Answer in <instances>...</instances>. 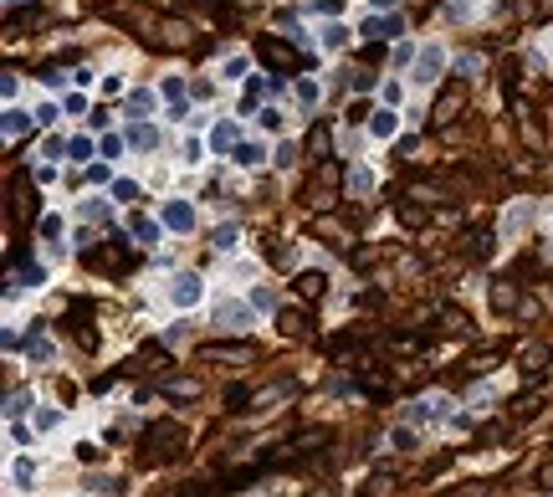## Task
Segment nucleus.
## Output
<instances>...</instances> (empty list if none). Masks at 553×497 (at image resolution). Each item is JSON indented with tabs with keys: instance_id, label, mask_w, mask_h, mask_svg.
<instances>
[{
	"instance_id": "f257e3e1",
	"label": "nucleus",
	"mask_w": 553,
	"mask_h": 497,
	"mask_svg": "<svg viewBox=\"0 0 553 497\" xmlns=\"http://www.w3.org/2000/svg\"><path fill=\"white\" fill-rule=\"evenodd\" d=\"M184 446H190V430H184L179 421H154L149 430H143L139 462L143 467H164V462H175V456H184Z\"/></svg>"
},
{
	"instance_id": "f03ea898",
	"label": "nucleus",
	"mask_w": 553,
	"mask_h": 497,
	"mask_svg": "<svg viewBox=\"0 0 553 497\" xmlns=\"http://www.w3.org/2000/svg\"><path fill=\"white\" fill-rule=\"evenodd\" d=\"M338 180H344V169H338V159H318V175L308 180V205L313 211H328V205L338 200Z\"/></svg>"
},
{
	"instance_id": "7ed1b4c3",
	"label": "nucleus",
	"mask_w": 553,
	"mask_h": 497,
	"mask_svg": "<svg viewBox=\"0 0 553 497\" xmlns=\"http://www.w3.org/2000/svg\"><path fill=\"white\" fill-rule=\"evenodd\" d=\"M256 57L267 62V67H272L276 77H282V72H297V67H302V57H297V51L282 42V36H261V42H256Z\"/></svg>"
},
{
	"instance_id": "20e7f679",
	"label": "nucleus",
	"mask_w": 553,
	"mask_h": 497,
	"mask_svg": "<svg viewBox=\"0 0 553 497\" xmlns=\"http://www.w3.org/2000/svg\"><path fill=\"white\" fill-rule=\"evenodd\" d=\"M87 267H108V272H128L134 267V256L123 252V236H113V246H87Z\"/></svg>"
},
{
	"instance_id": "39448f33",
	"label": "nucleus",
	"mask_w": 553,
	"mask_h": 497,
	"mask_svg": "<svg viewBox=\"0 0 553 497\" xmlns=\"http://www.w3.org/2000/svg\"><path fill=\"white\" fill-rule=\"evenodd\" d=\"M461 108H466V82H451L436 103H430V123H451Z\"/></svg>"
},
{
	"instance_id": "423d86ee",
	"label": "nucleus",
	"mask_w": 553,
	"mask_h": 497,
	"mask_svg": "<svg viewBox=\"0 0 553 497\" xmlns=\"http://www.w3.org/2000/svg\"><path fill=\"white\" fill-rule=\"evenodd\" d=\"M67 323H72V333H77V344H82V349L98 344V333H92V303H87V297L67 303Z\"/></svg>"
},
{
	"instance_id": "0eeeda50",
	"label": "nucleus",
	"mask_w": 553,
	"mask_h": 497,
	"mask_svg": "<svg viewBox=\"0 0 553 497\" xmlns=\"http://www.w3.org/2000/svg\"><path fill=\"white\" fill-rule=\"evenodd\" d=\"M461 256L486 261V256H492V231H466V236H461Z\"/></svg>"
},
{
	"instance_id": "6e6552de",
	"label": "nucleus",
	"mask_w": 553,
	"mask_h": 497,
	"mask_svg": "<svg viewBox=\"0 0 553 497\" xmlns=\"http://www.w3.org/2000/svg\"><path fill=\"white\" fill-rule=\"evenodd\" d=\"M205 359H256V349L252 344H210V349H200Z\"/></svg>"
},
{
	"instance_id": "1a4fd4ad",
	"label": "nucleus",
	"mask_w": 553,
	"mask_h": 497,
	"mask_svg": "<svg viewBox=\"0 0 553 497\" xmlns=\"http://www.w3.org/2000/svg\"><path fill=\"white\" fill-rule=\"evenodd\" d=\"M164 226H175V231H190V226H195V211H190L184 200H169V205H164Z\"/></svg>"
},
{
	"instance_id": "9d476101",
	"label": "nucleus",
	"mask_w": 553,
	"mask_h": 497,
	"mask_svg": "<svg viewBox=\"0 0 553 497\" xmlns=\"http://www.w3.org/2000/svg\"><path fill=\"white\" fill-rule=\"evenodd\" d=\"M200 277H195V272H184V277H175V303H200Z\"/></svg>"
},
{
	"instance_id": "9b49d317",
	"label": "nucleus",
	"mask_w": 553,
	"mask_h": 497,
	"mask_svg": "<svg viewBox=\"0 0 553 497\" xmlns=\"http://www.w3.org/2000/svg\"><path fill=\"white\" fill-rule=\"evenodd\" d=\"M184 42H190V26L184 21H164L159 26V46H184Z\"/></svg>"
},
{
	"instance_id": "f8f14e48",
	"label": "nucleus",
	"mask_w": 553,
	"mask_h": 497,
	"mask_svg": "<svg viewBox=\"0 0 553 497\" xmlns=\"http://www.w3.org/2000/svg\"><path fill=\"white\" fill-rule=\"evenodd\" d=\"M400 31H405L400 16H385V21H369V26H364V36H400Z\"/></svg>"
},
{
	"instance_id": "ddd939ff",
	"label": "nucleus",
	"mask_w": 553,
	"mask_h": 497,
	"mask_svg": "<svg viewBox=\"0 0 553 497\" xmlns=\"http://www.w3.org/2000/svg\"><path fill=\"white\" fill-rule=\"evenodd\" d=\"M512 303H518L512 282H497V287H492V308H497V313H512Z\"/></svg>"
},
{
	"instance_id": "4468645a",
	"label": "nucleus",
	"mask_w": 553,
	"mask_h": 497,
	"mask_svg": "<svg viewBox=\"0 0 553 497\" xmlns=\"http://www.w3.org/2000/svg\"><path fill=\"white\" fill-rule=\"evenodd\" d=\"M323 282H328L323 272H302V277H297V293H302V297H318V293H323Z\"/></svg>"
},
{
	"instance_id": "2eb2a0df",
	"label": "nucleus",
	"mask_w": 553,
	"mask_h": 497,
	"mask_svg": "<svg viewBox=\"0 0 553 497\" xmlns=\"http://www.w3.org/2000/svg\"><path fill=\"white\" fill-rule=\"evenodd\" d=\"M241 323H246V308H241V303H226V308H220V329H241Z\"/></svg>"
},
{
	"instance_id": "dca6fc26",
	"label": "nucleus",
	"mask_w": 553,
	"mask_h": 497,
	"mask_svg": "<svg viewBox=\"0 0 553 497\" xmlns=\"http://www.w3.org/2000/svg\"><path fill=\"white\" fill-rule=\"evenodd\" d=\"M134 236L154 246V241H159V226H154V220H149V216H134Z\"/></svg>"
},
{
	"instance_id": "f3484780",
	"label": "nucleus",
	"mask_w": 553,
	"mask_h": 497,
	"mask_svg": "<svg viewBox=\"0 0 553 497\" xmlns=\"http://www.w3.org/2000/svg\"><path fill=\"white\" fill-rule=\"evenodd\" d=\"M436 72H441V51H425L420 57V82H436Z\"/></svg>"
},
{
	"instance_id": "a211bd4d",
	"label": "nucleus",
	"mask_w": 553,
	"mask_h": 497,
	"mask_svg": "<svg viewBox=\"0 0 553 497\" xmlns=\"http://www.w3.org/2000/svg\"><path fill=\"white\" fill-rule=\"evenodd\" d=\"M26 354H31V359H51V344L42 338V329H36L31 338H26Z\"/></svg>"
},
{
	"instance_id": "6ab92c4d",
	"label": "nucleus",
	"mask_w": 553,
	"mask_h": 497,
	"mask_svg": "<svg viewBox=\"0 0 553 497\" xmlns=\"http://www.w3.org/2000/svg\"><path fill=\"white\" fill-rule=\"evenodd\" d=\"M236 164H246V169L261 164V149H256V143H236Z\"/></svg>"
},
{
	"instance_id": "aec40b11",
	"label": "nucleus",
	"mask_w": 553,
	"mask_h": 497,
	"mask_svg": "<svg viewBox=\"0 0 553 497\" xmlns=\"http://www.w3.org/2000/svg\"><path fill=\"white\" fill-rule=\"evenodd\" d=\"M210 143H216V149H220V154H226V149H231V143H236V128H231V123H220V128H216V134H210Z\"/></svg>"
},
{
	"instance_id": "412c9836",
	"label": "nucleus",
	"mask_w": 553,
	"mask_h": 497,
	"mask_svg": "<svg viewBox=\"0 0 553 497\" xmlns=\"http://www.w3.org/2000/svg\"><path fill=\"white\" fill-rule=\"evenodd\" d=\"M394 123H400V119H394V108H379L374 113V134H394Z\"/></svg>"
},
{
	"instance_id": "4be33fe9",
	"label": "nucleus",
	"mask_w": 553,
	"mask_h": 497,
	"mask_svg": "<svg viewBox=\"0 0 553 497\" xmlns=\"http://www.w3.org/2000/svg\"><path fill=\"white\" fill-rule=\"evenodd\" d=\"M128 139H134L139 149H154V143H159V134H154V128H143V123H139V128H134V134H128Z\"/></svg>"
},
{
	"instance_id": "5701e85b",
	"label": "nucleus",
	"mask_w": 553,
	"mask_h": 497,
	"mask_svg": "<svg viewBox=\"0 0 553 497\" xmlns=\"http://www.w3.org/2000/svg\"><path fill=\"white\" fill-rule=\"evenodd\" d=\"M21 128H31V119H26V113H6V134H10V139H16V134H21Z\"/></svg>"
},
{
	"instance_id": "b1692460",
	"label": "nucleus",
	"mask_w": 553,
	"mask_h": 497,
	"mask_svg": "<svg viewBox=\"0 0 553 497\" xmlns=\"http://www.w3.org/2000/svg\"><path fill=\"white\" fill-rule=\"evenodd\" d=\"M282 333H302V313H297V308L282 313Z\"/></svg>"
},
{
	"instance_id": "393cba45",
	"label": "nucleus",
	"mask_w": 553,
	"mask_h": 497,
	"mask_svg": "<svg viewBox=\"0 0 553 497\" xmlns=\"http://www.w3.org/2000/svg\"><path fill=\"white\" fill-rule=\"evenodd\" d=\"M154 108V93H134L128 98V113H149Z\"/></svg>"
},
{
	"instance_id": "a878e982",
	"label": "nucleus",
	"mask_w": 553,
	"mask_h": 497,
	"mask_svg": "<svg viewBox=\"0 0 553 497\" xmlns=\"http://www.w3.org/2000/svg\"><path fill=\"white\" fill-rule=\"evenodd\" d=\"M246 400H252V390H226V405H231V410H246Z\"/></svg>"
},
{
	"instance_id": "bb28decb",
	"label": "nucleus",
	"mask_w": 553,
	"mask_h": 497,
	"mask_svg": "<svg viewBox=\"0 0 553 497\" xmlns=\"http://www.w3.org/2000/svg\"><path fill=\"white\" fill-rule=\"evenodd\" d=\"M216 246H220V252H231V246H236V226H220L216 231Z\"/></svg>"
},
{
	"instance_id": "cd10ccee",
	"label": "nucleus",
	"mask_w": 553,
	"mask_h": 497,
	"mask_svg": "<svg viewBox=\"0 0 553 497\" xmlns=\"http://www.w3.org/2000/svg\"><path fill=\"white\" fill-rule=\"evenodd\" d=\"M261 128H272V134H276V128H282V113L267 108V113H261Z\"/></svg>"
},
{
	"instance_id": "c85d7f7f",
	"label": "nucleus",
	"mask_w": 553,
	"mask_h": 497,
	"mask_svg": "<svg viewBox=\"0 0 553 497\" xmlns=\"http://www.w3.org/2000/svg\"><path fill=\"white\" fill-rule=\"evenodd\" d=\"M538 487H543V492H553V462L543 467V477H538Z\"/></svg>"
}]
</instances>
